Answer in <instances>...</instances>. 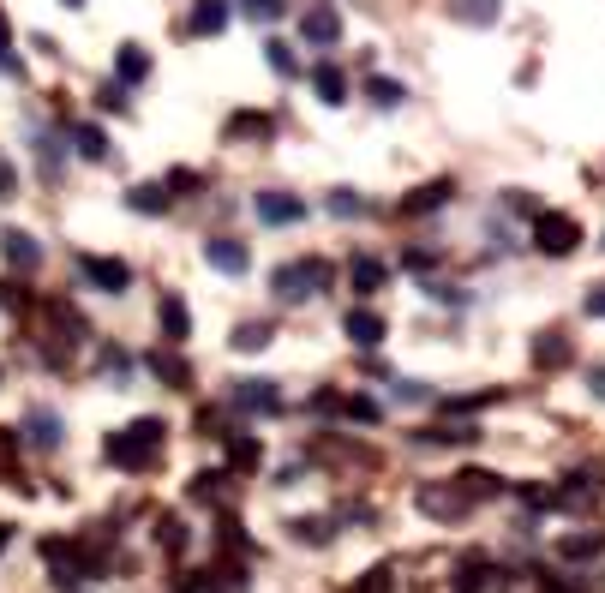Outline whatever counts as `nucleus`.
<instances>
[{
  "instance_id": "nucleus-1",
  "label": "nucleus",
  "mask_w": 605,
  "mask_h": 593,
  "mask_svg": "<svg viewBox=\"0 0 605 593\" xmlns=\"http://www.w3.org/2000/svg\"><path fill=\"white\" fill-rule=\"evenodd\" d=\"M162 438H168V426H162L156 414H144V420H132L126 432H114V438H108V462H120L126 474H144V468L156 462Z\"/></svg>"
},
{
  "instance_id": "nucleus-2",
  "label": "nucleus",
  "mask_w": 605,
  "mask_h": 593,
  "mask_svg": "<svg viewBox=\"0 0 605 593\" xmlns=\"http://www.w3.org/2000/svg\"><path fill=\"white\" fill-rule=\"evenodd\" d=\"M270 288H276L282 306H300V300H312L318 288H330V264H324V258H294V264H282V270L270 276Z\"/></svg>"
},
{
  "instance_id": "nucleus-3",
  "label": "nucleus",
  "mask_w": 605,
  "mask_h": 593,
  "mask_svg": "<svg viewBox=\"0 0 605 593\" xmlns=\"http://www.w3.org/2000/svg\"><path fill=\"white\" fill-rule=\"evenodd\" d=\"M534 246H540L546 258H570V252L582 246V222H576V216H564V210H552V216H540V222H534Z\"/></svg>"
},
{
  "instance_id": "nucleus-4",
  "label": "nucleus",
  "mask_w": 605,
  "mask_h": 593,
  "mask_svg": "<svg viewBox=\"0 0 605 593\" xmlns=\"http://www.w3.org/2000/svg\"><path fill=\"white\" fill-rule=\"evenodd\" d=\"M78 276H84L96 294H126V282H132V270H126L120 258H102V252H78Z\"/></svg>"
},
{
  "instance_id": "nucleus-5",
  "label": "nucleus",
  "mask_w": 605,
  "mask_h": 593,
  "mask_svg": "<svg viewBox=\"0 0 605 593\" xmlns=\"http://www.w3.org/2000/svg\"><path fill=\"white\" fill-rule=\"evenodd\" d=\"M204 264L222 270V276H246V270H252V246L234 240V234H210V240H204Z\"/></svg>"
},
{
  "instance_id": "nucleus-6",
  "label": "nucleus",
  "mask_w": 605,
  "mask_h": 593,
  "mask_svg": "<svg viewBox=\"0 0 605 593\" xmlns=\"http://www.w3.org/2000/svg\"><path fill=\"white\" fill-rule=\"evenodd\" d=\"M300 30H306L312 48H336V42H342V12H336L330 0H312V12L300 18Z\"/></svg>"
},
{
  "instance_id": "nucleus-7",
  "label": "nucleus",
  "mask_w": 605,
  "mask_h": 593,
  "mask_svg": "<svg viewBox=\"0 0 605 593\" xmlns=\"http://www.w3.org/2000/svg\"><path fill=\"white\" fill-rule=\"evenodd\" d=\"M252 210H258V222L288 228V222H300V216H306V198H294V192H258V198H252Z\"/></svg>"
},
{
  "instance_id": "nucleus-8",
  "label": "nucleus",
  "mask_w": 605,
  "mask_h": 593,
  "mask_svg": "<svg viewBox=\"0 0 605 593\" xmlns=\"http://www.w3.org/2000/svg\"><path fill=\"white\" fill-rule=\"evenodd\" d=\"M0 258H6L12 270H36V264H42V240H36L30 228H6V234H0Z\"/></svg>"
},
{
  "instance_id": "nucleus-9",
  "label": "nucleus",
  "mask_w": 605,
  "mask_h": 593,
  "mask_svg": "<svg viewBox=\"0 0 605 593\" xmlns=\"http://www.w3.org/2000/svg\"><path fill=\"white\" fill-rule=\"evenodd\" d=\"M228 18H234V6H228V0H192L186 30H192V36H222V30H228Z\"/></svg>"
},
{
  "instance_id": "nucleus-10",
  "label": "nucleus",
  "mask_w": 605,
  "mask_h": 593,
  "mask_svg": "<svg viewBox=\"0 0 605 593\" xmlns=\"http://www.w3.org/2000/svg\"><path fill=\"white\" fill-rule=\"evenodd\" d=\"M450 192H456V180H426L420 192H408V198H402V216H432V210H444V204H450Z\"/></svg>"
},
{
  "instance_id": "nucleus-11",
  "label": "nucleus",
  "mask_w": 605,
  "mask_h": 593,
  "mask_svg": "<svg viewBox=\"0 0 605 593\" xmlns=\"http://www.w3.org/2000/svg\"><path fill=\"white\" fill-rule=\"evenodd\" d=\"M234 402L252 408V414H270V408H282V390H276L270 378H240V384H234Z\"/></svg>"
},
{
  "instance_id": "nucleus-12",
  "label": "nucleus",
  "mask_w": 605,
  "mask_h": 593,
  "mask_svg": "<svg viewBox=\"0 0 605 593\" xmlns=\"http://www.w3.org/2000/svg\"><path fill=\"white\" fill-rule=\"evenodd\" d=\"M342 336H348L354 348H378V342H384V318L354 306V312H348V324H342Z\"/></svg>"
},
{
  "instance_id": "nucleus-13",
  "label": "nucleus",
  "mask_w": 605,
  "mask_h": 593,
  "mask_svg": "<svg viewBox=\"0 0 605 593\" xmlns=\"http://www.w3.org/2000/svg\"><path fill=\"white\" fill-rule=\"evenodd\" d=\"M312 84H318V102H330V108H342V102H348V78H342V66L318 60V66H312Z\"/></svg>"
},
{
  "instance_id": "nucleus-14",
  "label": "nucleus",
  "mask_w": 605,
  "mask_h": 593,
  "mask_svg": "<svg viewBox=\"0 0 605 593\" xmlns=\"http://www.w3.org/2000/svg\"><path fill=\"white\" fill-rule=\"evenodd\" d=\"M72 150H78L84 162H108V132H102L96 120H78V126H72Z\"/></svg>"
},
{
  "instance_id": "nucleus-15",
  "label": "nucleus",
  "mask_w": 605,
  "mask_h": 593,
  "mask_svg": "<svg viewBox=\"0 0 605 593\" xmlns=\"http://www.w3.org/2000/svg\"><path fill=\"white\" fill-rule=\"evenodd\" d=\"M156 318H162V336H168V342H174V348H180V342H186V336H192V312H186V300H180V294H168V300H162V312H156Z\"/></svg>"
},
{
  "instance_id": "nucleus-16",
  "label": "nucleus",
  "mask_w": 605,
  "mask_h": 593,
  "mask_svg": "<svg viewBox=\"0 0 605 593\" xmlns=\"http://www.w3.org/2000/svg\"><path fill=\"white\" fill-rule=\"evenodd\" d=\"M24 432H30V444H36V450H60V414L30 408V414H24Z\"/></svg>"
},
{
  "instance_id": "nucleus-17",
  "label": "nucleus",
  "mask_w": 605,
  "mask_h": 593,
  "mask_svg": "<svg viewBox=\"0 0 605 593\" xmlns=\"http://www.w3.org/2000/svg\"><path fill=\"white\" fill-rule=\"evenodd\" d=\"M450 12H456L462 24H474V30H492V24L504 18V0H450Z\"/></svg>"
},
{
  "instance_id": "nucleus-18",
  "label": "nucleus",
  "mask_w": 605,
  "mask_h": 593,
  "mask_svg": "<svg viewBox=\"0 0 605 593\" xmlns=\"http://www.w3.org/2000/svg\"><path fill=\"white\" fill-rule=\"evenodd\" d=\"M114 78H120V84H144V78H150V54H144L138 42H126V48L114 54Z\"/></svg>"
},
{
  "instance_id": "nucleus-19",
  "label": "nucleus",
  "mask_w": 605,
  "mask_h": 593,
  "mask_svg": "<svg viewBox=\"0 0 605 593\" xmlns=\"http://www.w3.org/2000/svg\"><path fill=\"white\" fill-rule=\"evenodd\" d=\"M605 552V534L594 528V534H564L558 540V558H570V564H582V558H600Z\"/></svg>"
},
{
  "instance_id": "nucleus-20",
  "label": "nucleus",
  "mask_w": 605,
  "mask_h": 593,
  "mask_svg": "<svg viewBox=\"0 0 605 593\" xmlns=\"http://www.w3.org/2000/svg\"><path fill=\"white\" fill-rule=\"evenodd\" d=\"M366 96H372L378 108H402V102H408V84H402V78H384V72H372V78H366Z\"/></svg>"
},
{
  "instance_id": "nucleus-21",
  "label": "nucleus",
  "mask_w": 605,
  "mask_h": 593,
  "mask_svg": "<svg viewBox=\"0 0 605 593\" xmlns=\"http://www.w3.org/2000/svg\"><path fill=\"white\" fill-rule=\"evenodd\" d=\"M168 198H174L168 186H132V192H126V204H132L138 216H162V210H168Z\"/></svg>"
},
{
  "instance_id": "nucleus-22",
  "label": "nucleus",
  "mask_w": 605,
  "mask_h": 593,
  "mask_svg": "<svg viewBox=\"0 0 605 593\" xmlns=\"http://www.w3.org/2000/svg\"><path fill=\"white\" fill-rule=\"evenodd\" d=\"M348 282H354V294H378L384 288V264L378 258H354L348 264Z\"/></svg>"
},
{
  "instance_id": "nucleus-23",
  "label": "nucleus",
  "mask_w": 605,
  "mask_h": 593,
  "mask_svg": "<svg viewBox=\"0 0 605 593\" xmlns=\"http://www.w3.org/2000/svg\"><path fill=\"white\" fill-rule=\"evenodd\" d=\"M48 324H54V336H60V342H84V318H78L66 300H54V306H48Z\"/></svg>"
},
{
  "instance_id": "nucleus-24",
  "label": "nucleus",
  "mask_w": 605,
  "mask_h": 593,
  "mask_svg": "<svg viewBox=\"0 0 605 593\" xmlns=\"http://www.w3.org/2000/svg\"><path fill=\"white\" fill-rule=\"evenodd\" d=\"M270 342H276V330H270V324H258V318L234 330V354H264Z\"/></svg>"
},
{
  "instance_id": "nucleus-25",
  "label": "nucleus",
  "mask_w": 605,
  "mask_h": 593,
  "mask_svg": "<svg viewBox=\"0 0 605 593\" xmlns=\"http://www.w3.org/2000/svg\"><path fill=\"white\" fill-rule=\"evenodd\" d=\"M270 132H276L270 114H234L228 120V138H270Z\"/></svg>"
},
{
  "instance_id": "nucleus-26",
  "label": "nucleus",
  "mask_w": 605,
  "mask_h": 593,
  "mask_svg": "<svg viewBox=\"0 0 605 593\" xmlns=\"http://www.w3.org/2000/svg\"><path fill=\"white\" fill-rule=\"evenodd\" d=\"M498 492H504L498 474H486V468H468L462 474V498H498Z\"/></svg>"
},
{
  "instance_id": "nucleus-27",
  "label": "nucleus",
  "mask_w": 605,
  "mask_h": 593,
  "mask_svg": "<svg viewBox=\"0 0 605 593\" xmlns=\"http://www.w3.org/2000/svg\"><path fill=\"white\" fill-rule=\"evenodd\" d=\"M420 444H480V426H432L420 432Z\"/></svg>"
},
{
  "instance_id": "nucleus-28",
  "label": "nucleus",
  "mask_w": 605,
  "mask_h": 593,
  "mask_svg": "<svg viewBox=\"0 0 605 593\" xmlns=\"http://www.w3.org/2000/svg\"><path fill=\"white\" fill-rule=\"evenodd\" d=\"M534 360H540V366H564V360H570V342H564V336H546V342H534Z\"/></svg>"
},
{
  "instance_id": "nucleus-29",
  "label": "nucleus",
  "mask_w": 605,
  "mask_h": 593,
  "mask_svg": "<svg viewBox=\"0 0 605 593\" xmlns=\"http://www.w3.org/2000/svg\"><path fill=\"white\" fill-rule=\"evenodd\" d=\"M264 54H270V66H276L282 78H294V72H300V60H294V48H288V42H264Z\"/></svg>"
},
{
  "instance_id": "nucleus-30",
  "label": "nucleus",
  "mask_w": 605,
  "mask_h": 593,
  "mask_svg": "<svg viewBox=\"0 0 605 593\" xmlns=\"http://www.w3.org/2000/svg\"><path fill=\"white\" fill-rule=\"evenodd\" d=\"M330 210H336V216H348V222H354V216H366V198H354V192H348V186H342V192H330Z\"/></svg>"
},
{
  "instance_id": "nucleus-31",
  "label": "nucleus",
  "mask_w": 605,
  "mask_h": 593,
  "mask_svg": "<svg viewBox=\"0 0 605 593\" xmlns=\"http://www.w3.org/2000/svg\"><path fill=\"white\" fill-rule=\"evenodd\" d=\"M150 366H156V372H162V378H168V384H174V390H186V384H192V372H186V366H180V360H168V354H156V360H150Z\"/></svg>"
},
{
  "instance_id": "nucleus-32",
  "label": "nucleus",
  "mask_w": 605,
  "mask_h": 593,
  "mask_svg": "<svg viewBox=\"0 0 605 593\" xmlns=\"http://www.w3.org/2000/svg\"><path fill=\"white\" fill-rule=\"evenodd\" d=\"M294 540H306V546H324V540H330V522H312V516H300V522H294Z\"/></svg>"
},
{
  "instance_id": "nucleus-33",
  "label": "nucleus",
  "mask_w": 605,
  "mask_h": 593,
  "mask_svg": "<svg viewBox=\"0 0 605 593\" xmlns=\"http://www.w3.org/2000/svg\"><path fill=\"white\" fill-rule=\"evenodd\" d=\"M156 534H162V546H168V552H186V540H192V534H186V522H180V516H168V522H162V528H156Z\"/></svg>"
},
{
  "instance_id": "nucleus-34",
  "label": "nucleus",
  "mask_w": 605,
  "mask_h": 593,
  "mask_svg": "<svg viewBox=\"0 0 605 593\" xmlns=\"http://www.w3.org/2000/svg\"><path fill=\"white\" fill-rule=\"evenodd\" d=\"M378 414H384V408H378L372 396H348V420H366V426H378Z\"/></svg>"
},
{
  "instance_id": "nucleus-35",
  "label": "nucleus",
  "mask_w": 605,
  "mask_h": 593,
  "mask_svg": "<svg viewBox=\"0 0 605 593\" xmlns=\"http://www.w3.org/2000/svg\"><path fill=\"white\" fill-rule=\"evenodd\" d=\"M228 462H234V468H252V462H258V444H252V438H228Z\"/></svg>"
},
{
  "instance_id": "nucleus-36",
  "label": "nucleus",
  "mask_w": 605,
  "mask_h": 593,
  "mask_svg": "<svg viewBox=\"0 0 605 593\" xmlns=\"http://www.w3.org/2000/svg\"><path fill=\"white\" fill-rule=\"evenodd\" d=\"M246 6V18H282L288 12V0H240Z\"/></svg>"
},
{
  "instance_id": "nucleus-37",
  "label": "nucleus",
  "mask_w": 605,
  "mask_h": 593,
  "mask_svg": "<svg viewBox=\"0 0 605 593\" xmlns=\"http://www.w3.org/2000/svg\"><path fill=\"white\" fill-rule=\"evenodd\" d=\"M12 462H18V432H6V426H0V480L12 474Z\"/></svg>"
},
{
  "instance_id": "nucleus-38",
  "label": "nucleus",
  "mask_w": 605,
  "mask_h": 593,
  "mask_svg": "<svg viewBox=\"0 0 605 593\" xmlns=\"http://www.w3.org/2000/svg\"><path fill=\"white\" fill-rule=\"evenodd\" d=\"M102 366H108V372H114V378H120V384H126V372H132V360H126V354H120V348H108V354H102Z\"/></svg>"
},
{
  "instance_id": "nucleus-39",
  "label": "nucleus",
  "mask_w": 605,
  "mask_h": 593,
  "mask_svg": "<svg viewBox=\"0 0 605 593\" xmlns=\"http://www.w3.org/2000/svg\"><path fill=\"white\" fill-rule=\"evenodd\" d=\"M162 186H174V192H192V186H198V174H192V168H174Z\"/></svg>"
},
{
  "instance_id": "nucleus-40",
  "label": "nucleus",
  "mask_w": 605,
  "mask_h": 593,
  "mask_svg": "<svg viewBox=\"0 0 605 593\" xmlns=\"http://www.w3.org/2000/svg\"><path fill=\"white\" fill-rule=\"evenodd\" d=\"M360 593H390V570H372V576L360 582Z\"/></svg>"
},
{
  "instance_id": "nucleus-41",
  "label": "nucleus",
  "mask_w": 605,
  "mask_h": 593,
  "mask_svg": "<svg viewBox=\"0 0 605 593\" xmlns=\"http://www.w3.org/2000/svg\"><path fill=\"white\" fill-rule=\"evenodd\" d=\"M426 396H432L426 384H396V402H426Z\"/></svg>"
},
{
  "instance_id": "nucleus-42",
  "label": "nucleus",
  "mask_w": 605,
  "mask_h": 593,
  "mask_svg": "<svg viewBox=\"0 0 605 593\" xmlns=\"http://www.w3.org/2000/svg\"><path fill=\"white\" fill-rule=\"evenodd\" d=\"M192 492H198V498H216V492H222V474H198V486H192Z\"/></svg>"
},
{
  "instance_id": "nucleus-43",
  "label": "nucleus",
  "mask_w": 605,
  "mask_h": 593,
  "mask_svg": "<svg viewBox=\"0 0 605 593\" xmlns=\"http://www.w3.org/2000/svg\"><path fill=\"white\" fill-rule=\"evenodd\" d=\"M0 66H18V60H12V30H6V18H0Z\"/></svg>"
},
{
  "instance_id": "nucleus-44",
  "label": "nucleus",
  "mask_w": 605,
  "mask_h": 593,
  "mask_svg": "<svg viewBox=\"0 0 605 593\" xmlns=\"http://www.w3.org/2000/svg\"><path fill=\"white\" fill-rule=\"evenodd\" d=\"M12 192H18V174H12V168L0 162V198H12Z\"/></svg>"
},
{
  "instance_id": "nucleus-45",
  "label": "nucleus",
  "mask_w": 605,
  "mask_h": 593,
  "mask_svg": "<svg viewBox=\"0 0 605 593\" xmlns=\"http://www.w3.org/2000/svg\"><path fill=\"white\" fill-rule=\"evenodd\" d=\"M588 312H594V318H605V288H594V294H588Z\"/></svg>"
},
{
  "instance_id": "nucleus-46",
  "label": "nucleus",
  "mask_w": 605,
  "mask_h": 593,
  "mask_svg": "<svg viewBox=\"0 0 605 593\" xmlns=\"http://www.w3.org/2000/svg\"><path fill=\"white\" fill-rule=\"evenodd\" d=\"M588 384H594V396H605V372H594V378H588Z\"/></svg>"
},
{
  "instance_id": "nucleus-47",
  "label": "nucleus",
  "mask_w": 605,
  "mask_h": 593,
  "mask_svg": "<svg viewBox=\"0 0 605 593\" xmlns=\"http://www.w3.org/2000/svg\"><path fill=\"white\" fill-rule=\"evenodd\" d=\"M6 540H12V528H6V522H0V552H6Z\"/></svg>"
},
{
  "instance_id": "nucleus-48",
  "label": "nucleus",
  "mask_w": 605,
  "mask_h": 593,
  "mask_svg": "<svg viewBox=\"0 0 605 593\" xmlns=\"http://www.w3.org/2000/svg\"><path fill=\"white\" fill-rule=\"evenodd\" d=\"M60 6H84V0H60Z\"/></svg>"
}]
</instances>
